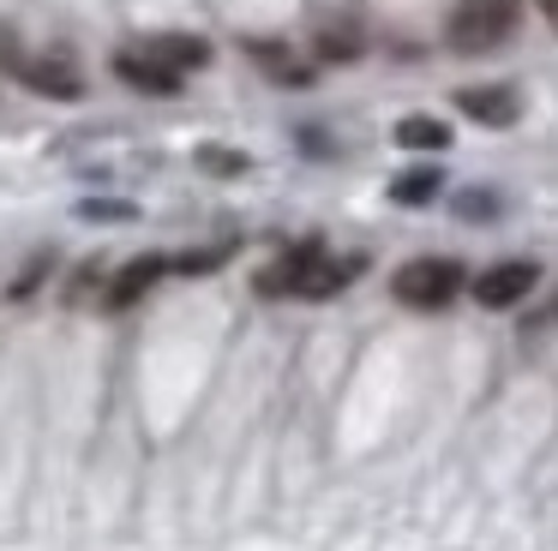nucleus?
I'll list each match as a JSON object with an SVG mask.
<instances>
[{"instance_id":"f257e3e1","label":"nucleus","mask_w":558,"mask_h":551,"mask_svg":"<svg viewBox=\"0 0 558 551\" xmlns=\"http://www.w3.org/2000/svg\"><path fill=\"white\" fill-rule=\"evenodd\" d=\"M517 30V0H457L445 19V42L457 54H493Z\"/></svg>"},{"instance_id":"6e6552de","label":"nucleus","mask_w":558,"mask_h":551,"mask_svg":"<svg viewBox=\"0 0 558 551\" xmlns=\"http://www.w3.org/2000/svg\"><path fill=\"white\" fill-rule=\"evenodd\" d=\"M162 270H174V264H169V258H157V252H150V258H133V264H126V270L109 282V311L138 306V299H145L150 287L162 282Z\"/></svg>"},{"instance_id":"f8f14e48","label":"nucleus","mask_w":558,"mask_h":551,"mask_svg":"<svg viewBox=\"0 0 558 551\" xmlns=\"http://www.w3.org/2000/svg\"><path fill=\"white\" fill-rule=\"evenodd\" d=\"M438 192H445V174H438V168H409V174L390 180V198L397 204H433Z\"/></svg>"},{"instance_id":"7ed1b4c3","label":"nucleus","mask_w":558,"mask_h":551,"mask_svg":"<svg viewBox=\"0 0 558 551\" xmlns=\"http://www.w3.org/2000/svg\"><path fill=\"white\" fill-rule=\"evenodd\" d=\"M534 282H541V264L534 258H505V264L474 276V299H481L486 311H505V306H517V299H529Z\"/></svg>"},{"instance_id":"4468645a","label":"nucleus","mask_w":558,"mask_h":551,"mask_svg":"<svg viewBox=\"0 0 558 551\" xmlns=\"http://www.w3.org/2000/svg\"><path fill=\"white\" fill-rule=\"evenodd\" d=\"M198 168H205V174H246V156L222 150V144H205V150H198Z\"/></svg>"},{"instance_id":"2eb2a0df","label":"nucleus","mask_w":558,"mask_h":551,"mask_svg":"<svg viewBox=\"0 0 558 551\" xmlns=\"http://www.w3.org/2000/svg\"><path fill=\"white\" fill-rule=\"evenodd\" d=\"M457 216H469V222H486V216H498V192H486V186L462 192V198H457Z\"/></svg>"},{"instance_id":"20e7f679","label":"nucleus","mask_w":558,"mask_h":551,"mask_svg":"<svg viewBox=\"0 0 558 551\" xmlns=\"http://www.w3.org/2000/svg\"><path fill=\"white\" fill-rule=\"evenodd\" d=\"M457 108L469 120H481V126H517L522 96L510 84H469V90H457Z\"/></svg>"},{"instance_id":"9b49d317","label":"nucleus","mask_w":558,"mask_h":551,"mask_svg":"<svg viewBox=\"0 0 558 551\" xmlns=\"http://www.w3.org/2000/svg\"><path fill=\"white\" fill-rule=\"evenodd\" d=\"M246 54H253L277 84H306V78H313V66H301V60H294L282 42H246Z\"/></svg>"},{"instance_id":"f03ea898","label":"nucleus","mask_w":558,"mask_h":551,"mask_svg":"<svg viewBox=\"0 0 558 551\" xmlns=\"http://www.w3.org/2000/svg\"><path fill=\"white\" fill-rule=\"evenodd\" d=\"M462 264L457 258H414V264H402L397 276H390V294L402 299V306H414V311H438V306H450V299L462 294Z\"/></svg>"},{"instance_id":"0eeeda50","label":"nucleus","mask_w":558,"mask_h":551,"mask_svg":"<svg viewBox=\"0 0 558 551\" xmlns=\"http://www.w3.org/2000/svg\"><path fill=\"white\" fill-rule=\"evenodd\" d=\"M114 72H121L133 90H145V96H174L181 90V72L162 66V60H150L145 48H121V54H114Z\"/></svg>"},{"instance_id":"1a4fd4ad","label":"nucleus","mask_w":558,"mask_h":551,"mask_svg":"<svg viewBox=\"0 0 558 551\" xmlns=\"http://www.w3.org/2000/svg\"><path fill=\"white\" fill-rule=\"evenodd\" d=\"M150 60H162V66H174V72H198V66H210V42L205 36H150V42H138Z\"/></svg>"},{"instance_id":"f3484780","label":"nucleus","mask_w":558,"mask_h":551,"mask_svg":"<svg viewBox=\"0 0 558 551\" xmlns=\"http://www.w3.org/2000/svg\"><path fill=\"white\" fill-rule=\"evenodd\" d=\"M0 66H25V60H19V48H13V30H0Z\"/></svg>"},{"instance_id":"39448f33","label":"nucleus","mask_w":558,"mask_h":551,"mask_svg":"<svg viewBox=\"0 0 558 551\" xmlns=\"http://www.w3.org/2000/svg\"><path fill=\"white\" fill-rule=\"evenodd\" d=\"M19 78H25L37 96H54V102H73V96H85V78L73 72V60H66V54L25 60V66H19Z\"/></svg>"},{"instance_id":"ddd939ff","label":"nucleus","mask_w":558,"mask_h":551,"mask_svg":"<svg viewBox=\"0 0 558 551\" xmlns=\"http://www.w3.org/2000/svg\"><path fill=\"white\" fill-rule=\"evenodd\" d=\"M354 54H361V30H354V24H349V30H325V36H318V60H354Z\"/></svg>"},{"instance_id":"423d86ee","label":"nucleus","mask_w":558,"mask_h":551,"mask_svg":"<svg viewBox=\"0 0 558 551\" xmlns=\"http://www.w3.org/2000/svg\"><path fill=\"white\" fill-rule=\"evenodd\" d=\"M318 258H325V246H318V240H301V246H294V252H282V258L270 264L265 276H258V294H301Z\"/></svg>"},{"instance_id":"dca6fc26","label":"nucleus","mask_w":558,"mask_h":551,"mask_svg":"<svg viewBox=\"0 0 558 551\" xmlns=\"http://www.w3.org/2000/svg\"><path fill=\"white\" fill-rule=\"evenodd\" d=\"M78 216H85V222H126V216H133V204H121V198H85V204H78Z\"/></svg>"},{"instance_id":"a211bd4d","label":"nucleus","mask_w":558,"mask_h":551,"mask_svg":"<svg viewBox=\"0 0 558 551\" xmlns=\"http://www.w3.org/2000/svg\"><path fill=\"white\" fill-rule=\"evenodd\" d=\"M541 12H546V19H553V24H558V0H541Z\"/></svg>"},{"instance_id":"9d476101","label":"nucleus","mask_w":558,"mask_h":551,"mask_svg":"<svg viewBox=\"0 0 558 551\" xmlns=\"http://www.w3.org/2000/svg\"><path fill=\"white\" fill-rule=\"evenodd\" d=\"M397 144H402V150H426V156H433V150H445V144H450V126H445V120H433V114H409V120H397Z\"/></svg>"}]
</instances>
